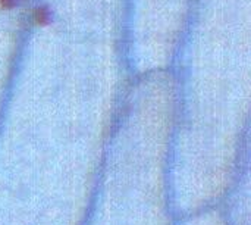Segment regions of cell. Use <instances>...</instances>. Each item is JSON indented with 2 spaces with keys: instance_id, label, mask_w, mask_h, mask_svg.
<instances>
[{
  "instance_id": "6da1fadb",
  "label": "cell",
  "mask_w": 251,
  "mask_h": 225,
  "mask_svg": "<svg viewBox=\"0 0 251 225\" xmlns=\"http://www.w3.org/2000/svg\"><path fill=\"white\" fill-rule=\"evenodd\" d=\"M32 21L37 25H44L50 21V12L46 7H35L32 12Z\"/></svg>"
},
{
  "instance_id": "7a4b0ae2",
  "label": "cell",
  "mask_w": 251,
  "mask_h": 225,
  "mask_svg": "<svg viewBox=\"0 0 251 225\" xmlns=\"http://www.w3.org/2000/svg\"><path fill=\"white\" fill-rule=\"evenodd\" d=\"M18 4V0H0V10H10Z\"/></svg>"
}]
</instances>
